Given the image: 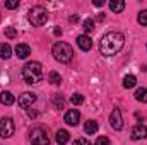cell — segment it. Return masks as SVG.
<instances>
[{
    "label": "cell",
    "instance_id": "cell-1",
    "mask_svg": "<svg viewBox=\"0 0 147 145\" xmlns=\"http://www.w3.org/2000/svg\"><path fill=\"white\" fill-rule=\"evenodd\" d=\"M123 44H125V36L121 33L116 31L106 33L99 41V53L105 56H113L123 48Z\"/></svg>",
    "mask_w": 147,
    "mask_h": 145
},
{
    "label": "cell",
    "instance_id": "cell-2",
    "mask_svg": "<svg viewBox=\"0 0 147 145\" xmlns=\"http://www.w3.org/2000/svg\"><path fill=\"white\" fill-rule=\"evenodd\" d=\"M22 79L29 85L41 82V79H43V65L39 62H28L22 67Z\"/></svg>",
    "mask_w": 147,
    "mask_h": 145
},
{
    "label": "cell",
    "instance_id": "cell-3",
    "mask_svg": "<svg viewBox=\"0 0 147 145\" xmlns=\"http://www.w3.org/2000/svg\"><path fill=\"white\" fill-rule=\"evenodd\" d=\"M51 55L55 56L57 62H60V63H69V62L74 58V50H72V46H70L69 43L58 41V43L53 44Z\"/></svg>",
    "mask_w": 147,
    "mask_h": 145
},
{
    "label": "cell",
    "instance_id": "cell-4",
    "mask_svg": "<svg viewBox=\"0 0 147 145\" xmlns=\"http://www.w3.org/2000/svg\"><path fill=\"white\" fill-rule=\"evenodd\" d=\"M28 21H29L33 26H36V28L45 26L46 21H48V10H46L45 7H41V5L31 7L29 12H28Z\"/></svg>",
    "mask_w": 147,
    "mask_h": 145
},
{
    "label": "cell",
    "instance_id": "cell-5",
    "mask_svg": "<svg viewBox=\"0 0 147 145\" xmlns=\"http://www.w3.org/2000/svg\"><path fill=\"white\" fill-rule=\"evenodd\" d=\"M29 140H31V145H50L48 132L45 128H41V126H36V128L31 130Z\"/></svg>",
    "mask_w": 147,
    "mask_h": 145
},
{
    "label": "cell",
    "instance_id": "cell-6",
    "mask_svg": "<svg viewBox=\"0 0 147 145\" xmlns=\"http://www.w3.org/2000/svg\"><path fill=\"white\" fill-rule=\"evenodd\" d=\"M16 132V125H14V119L12 118H2L0 119V137L2 138H10Z\"/></svg>",
    "mask_w": 147,
    "mask_h": 145
},
{
    "label": "cell",
    "instance_id": "cell-7",
    "mask_svg": "<svg viewBox=\"0 0 147 145\" xmlns=\"http://www.w3.org/2000/svg\"><path fill=\"white\" fill-rule=\"evenodd\" d=\"M110 125H111V128L113 130H121L123 128V118H121V111L118 108H115L113 111H111V114H110Z\"/></svg>",
    "mask_w": 147,
    "mask_h": 145
},
{
    "label": "cell",
    "instance_id": "cell-8",
    "mask_svg": "<svg viewBox=\"0 0 147 145\" xmlns=\"http://www.w3.org/2000/svg\"><path fill=\"white\" fill-rule=\"evenodd\" d=\"M36 103V94L33 92H24L22 96H19V106L22 109H29Z\"/></svg>",
    "mask_w": 147,
    "mask_h": 145
},
{
    "label": "cell",
    "instance_id": "cell-9",
    "mask_svg": "<svg viewBox=\"0 0 147 145\" xmlns=\"http://www.w3.org/2000/svg\"><path fill=\"white\" fill-rule=\"evenodd\" d=\"M146 137H147V126L146 125H142V123L135 125L134 130H132V140H144Z\"/></svg>",
    "mask_w": 147,
    "mask_h": 145
},
{
    "label": "cell",
    "instance_id": "cell-10",
    "mask_svg": "<svg viewBox=\"0 0 147 145\" xmlns=\"http://www.w3.org/2000/svg\"><path fill=\"white\" fill-rule=\"evenodd\" d=\"M79 119H80V113L77 109H70L65 113V123L69 126H77L79 125Z\"/></svg>",
    "mask_w": 147,
    "mask_h": 145
},
{
    "label": "cell",
    "instance_id": "cell-11",
    "mask_svg": "<svg viewBox=\"0 0 147 145\" xmlns=\"http://www.w3.org/2000/svg\"><path fill=\"white\" fill-rule=\"evenodd\" d=\"M29 55H31V48H29V44L19 43V44L16 46V56H17V58L24 60V58H28Z\"/></svg>",
    "mask_w": 147,
    "mask_h": 145
},
{
    "label": "cell",
    "instance_id": "cell-12",
    "mask_svg": "<svg viewBox=\"0 0 147 145\" xmlns=\"http://www.w3.org/2000/svg\"><path fill=\"white\" fill-rule=\"evenodd\" d=\"M77 44H79V48L82 51H89L92 48V39L87 36V34H80V36L77 38Z\"/></svg>",
    "mask_w": 147,
    "mask_h": 145
},
{
    "label": "cell",
    "instance_id": "cell-13",
    "mask_svg": "<svg viewBox=\"0 0 147 145\" xmlns=\"http://www.w3.org/2000/svg\"><path fill=\"white\" fill-rule=\"evenodd\" d=\"M14 101H16V97H14L12 92H9V91H2L0 92V103L3 106H10V104H14Z\"/></svg>",
    "mask_w": 147,
    "mask_h": 145
},
{
    "label": "cell",
    "instance_id": "cell-14",
    "mask_svg": "<svg viewBox=\"0 0 147 145\" xmlns=\"http://www.w3.org/2000/svg\"><path fill=\"white\" fill-rule=\"evenodd\" d=\"M55 137H57L55 140H57L58 145H65V144H69V140H70V133L67 130H58Z\"/></svg>",
    "mask_w": 147,
    "mask_h": 145
},
{
    "label": "cell",
    "instance_id": "cell-15",
    "mask_svg": "<svg viewBox=\"0 0 147 145\" xmlns=\"http://www.w3.org/2000/svg\"><path fill=\"white\" fill-rule=\"evenodd\" d=\"M98 128H99V125H98L96 119H87L86 125H84V132H86L87 135H94V133L98 132Z\"/></svg>",
    "mask_w": 147,
    "mask_h": 145
},
{
    "label": "cell",
    "instance_id": "cell-16",
    "mask_svg": "<svg viewBox=\"0 0 147 145\" xmlns=\"http://www.w3.org/2000/svg\"><path fill=\"white\" fill-rule=\"evenodd\" d=\"M110 9H111V12L120 14V12H123V9H125V2H123V0H111Z\"/></svg>",
    "mask_w": 147,
    "mask_h": 145
},
{
    "label": "cell",
    "instance_id": "cell-17",
    "mask_svg": "<svg viewBox=\"0 0 147 145\" xmlns=\"http://www.w3.org/2000/svg\"><path fill=\"white\" fill-rule=\"evenodd\" d=\"M10 55H12L10 44H9V43H0V58L7 60V58H10Z\"/></svg>",
    "mask_w": 147,
    "mask_h": 145
},
{
    "label": "cell",
    "instance_id": "cell-18",
    "mask_svg": "<svg viewBox=\"0 0 147 145\" xmlns=\"http://www.w3.org/2000/svg\"><path fill=\"white\" fill-rule=\"evenodd\" d=\"M135 84H137V77L135 75H125L123 77V87L125 89H132V87H135Z\"/></svg>",
    "mask_w": 147,
    "mask_h": 145
},
{
    "label": "cell",
    "instance_id": "cell-19",
    "mask_svg": "<svg viewBox=\"0 0 147 145\" xmlns=\"http://www.w3.org/2000/svg\"><path fill=\"white\" fill-rule=\"evenodd\" d=\"M135 99L139 103H147V89L146 87H140L135 91Z\"/></svg>",
    "mask_w": 147,
    "mask_h": 145
},
{
    "label": "cell",
    "instance_id": "cell-20",
    "mask_svg": "<svg viewBox=\"0 0 147 145\" xmlns=\"http://www.w3.org/2000/svg\"><path fill=\"white\" fill-rule=\"evenodd\" d=\"M48 82L53 85H58V84H62V75L57 72H50L48 73Z\"/></svg>",
    "mask_w": 147,
    "mask_h": 145
},
{
    "label": "cell",
    "instance_id": "cell-21",
    "mask_svg": "<svg viewBox=\"0 0 147 145\" xmlns=\"http://www.w3.org/2000/svg\"><path fill=\"white\" fill-rule=\"evenodd\" d=\"M51 101H53V106L57 109H63V106H65V99H63L60 94H55V96L51 97Z\"/></svg>",
    "mask_w": 147,
    "mask_h": 145
},
{
    "label": "cell",
    "instance_id": "cell-22",
    "mask_svg": "<svg viewBox=\"0 0 147 145\" xmlns=\"http://www.w3.org/2000/svg\"><path fill=\"white\" fill-rule=\"evenodd\" d=\"M137 22H139L140 26H147V9L139 12V15H137Z\"/></svg>",
    "mask_w": 147,
    "mask_h": 145
},
{
    "label": "cell",
    "instance_id": "cell-23",
    "mask_svg": "<svg viewBox=\"0 0 147 145\" xmlns=\"http://www.w3.org/2000/svg\"><path fill=\"white\" fill-rule=\"evenodd\" d=\"M82 26H84V31H86V33H91V31H94V21H92V19H89V17H87V19L82 22Z\"/></svg>",
    "mask_w": 147,
    "mask_h": 145
},
{
    "label": "cell",
    "instance_id": "cell-24",
    "mask_svg": "<svg viewBox=\"0 0 147 145\" xmlns=\"http://www.w3.org/2000/svg\"><path fill=\"white\" fill-rule=\"evenodd\" d=\"M70 103H72L74 106L82 104V103H84V96H82V94H79V92H77V94H74L72 97H70Z\"/></svg>",
    "mask_w": 147,
    "mask_h": 145
},
{
    "label": "cell",
    "instance_id": "cell-25",
    "mask_svg": "<svg viewBox=\"0 0 147 145\" xmlns=\"http://www.w3.org/2000/svg\"><path fill=\"white\" fill-rule=\"evenodd\" d=\"M5 36L9 38V39H14V38L17 36V31H16V28H5Z\"/></svg>",
    "mask_w": 147,
    "mask_h": 145
},
{
    "label": "cell",
    "instance_id": "cell-26",
    "mask_svg": "<svg viewBox=\"0 0 147 145\" xmlns=\"http://www.w3.org/2000/svg\"><path fill=\"white\" fill-rule=\"evenodd\" d=\"M94 145H111V142H110L108 137H98L96 142H94Z\"/></svg>",
    "mask_w": 147,
    "mask_h": 145
},
{
    "label": "cell",
    "instance_id": "cell-27",
    "mask_svg": "<svg viewBox=\"0 0 147 145\" xmlns=\"http://www.w3.org/2000/svg\"><path fill=\"white\" fill-rule=\"evenodd\" d=\"M19 7V0H9L5 2V9H17Z\"/></svg>",
    "mask_w": 147,
    "mask_h": 145
},
{
    "label": "cell",
    "instance_id": "cell-28",
    "mask_svg": "<svg viewBox=\"0 0 147 145\" xmlns=\"http://www.w3.org/2000/svg\"><path fill=\"white\" fill-rule=\"evenodd\" d=\"M72 145H91V142L87 138H77V140H74Z\"/></svg>",
    "mask_w": 147,
    "mask_h": 145
},
{
    "label": "cell",
    "instance_id": "cell-29",
    "mask_svg": "<svg viewBox=\"0 0 147 145\" xmlns=\"http://www.w3.org/2000/svg\"><path fill=\"white\" fill-rule=\"evenodd\" d=\"M92 3H94V7H103L105 5V0H94Z\"/></svg>",
    "mask_w": 147,
    "mask_h": 145
},
{
    "label": "cell",
    "instance_id": "cell-30",
    "mask_svg": "<svg viewBox=\"0 0 147 145\" xmlns=\"http://www.w3.org/2000/svg\"><path fill=\"white\" fill-rule=\"evenodd\" d=\"M77 21H79V15H70V17H69V22H74V24H75Z\"/></svg>",
    "mask_w": 147,
    "mask_h": 145
},
{
    "label": "cell",
    "instance_id": "cell-31",
    "mask_svg": "<svg viewBox=\"0 0 147 145\" xmlns=\"http://www.w3.org/2000/svg\"><path fill=\"white\" fill-rule=\"evenodd\" d=\"M53 34H55V36H62V29H60V28H55V29H53Z\"/></svg>",
    "mask_w": 147,
    "mask_h": 145
},
{
    "label": "cell",
    "instance_id": "cell-32",
    "mask_svg": "<svg viewBox=\"0 0 147 145\" xmlns=\"http://www.w3.org/2000/svg\"><path fill=\"white\" fill-rule=\"evenodd\" d=\"M28 114H29V118H36V116H38L36 111H28Z\"/></svg>",
    "mask_w": 147,
    "mask_h": 145
}]
</instances>
